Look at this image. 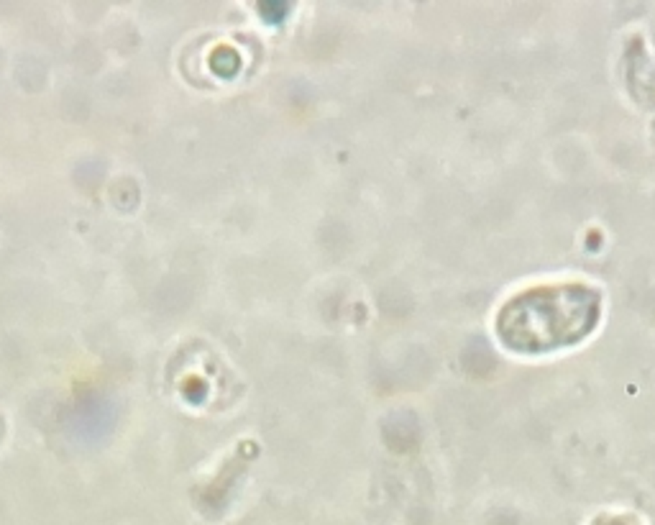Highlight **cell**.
Returning <instances> with one entry per match:
<instances>
[{"label":"cell","mask_w":655,"mask_h":525,"mask_svg":"<svg viewBox=\"0 0 655 525\" xmlns=\"http://www.w3.org/2000/svg\"><path fill=\"white\" fill-rule=\"evenodd\" d=\"M599 316V295L586 287L525 292L502 310L499 333L514 351H548L581 338Z\"/></svg>","instance_id":"1"}]
</instances>
